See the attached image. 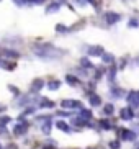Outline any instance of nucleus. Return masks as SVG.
Here are the masks:
<instances>
[{
    "label": "nucleus",
    "instance_id": "1",
    "mask_svg": "<svg viewBox=\"0 0 139 149\" xmlns=\"http://www.w3.org/2000/svg\"><path fill=\"white\" fill-rule=\"evenodd\" d=\"M128 102L131 103V108H138V105H139V100H138V92L136 90H131L129 93H128Z\"/></svg>",
    "mask_w": 139,
    "mask_h": 149
},
{
    "label": "nucleus",
    "instance_id": "2",
    "mask_svg": "<svg viewBox=\"0 0 139 149\" xmlns=\"http://www.w3.org/2000/svg\"><path fill=\"white\" fill-rule=\"evenodd\" d=\"M121 139L124 141H134L136 139V133L131 130H123L121 131Z\"/></svg>",
    "mask_w": 139,
    "mask_h": 149
},
{
    "label": "nucleus",
    "instance_id": "3",
    "mask_svg": "<svg viewBox=\"0 0 139 149\" xmlns=\"http://www.w3.org/2000/svg\"><path fill=\"white\" fill-rule=\"evenodd\" d=\"M62 107H67V108H80L82 107V103L80 102H77V100H62V103H61Z\"/></svg>",
    "mask_w": 139,
    "mask_h": 149
},
{
    "label": "nucleus",
    "instance_id": "4",
    "mask_svg": "<svg viewBox=\"0 0 139 149\" xmlns=\"http://www.w3.org/2000/svg\"><path fill=\"white\" fill-rule=\"evenodd\" d=\"M105 18H106V22L108 23H116V22H120V15L118 13H113V12H108V13L105 15Z\"/></svg>",
    "mask_w": 139,
    "mask_h": 149
},
{
    "label": "nucleus",
    "instance_id": "5",
    "mask_svg": "<svg viewBox=\"0 0 139 149\" xmlns=\"http://www.w3.org/2000/svg\"><path fill=\"white\" fill-rule=\"evenodd\" d=\"M134 113H133V108H123L121 110V118L123 120H133Z\"/></svg>",
    "mask_w": 139,
    "mask_h": 149
},
{
    "label": "nucleus",
    "instance_id": "6",
    "mask_svg": "<svg viewBox=\"0 0 139 149\" xmlns=\"http://www.w3.org/2000/svg\"><path fill=\"white\" fill-rule=\"evenodd\" d=\"M90 56H100V54H103V49L100 48V46H95V48H88L87 51Z\"/></svg>",
    "mask_w": 139,
    "mask_h": 149
},
{
    "label": "nucleus",
    "instance_id": "7",
    "mask_svg": "<svg viewBox=\"0 0 139 149\" xmlns=\"http://www.w3.org/2000/svg\"><path fill=\"white\" fill-rule=\"evenodd\" d=\"M26 130H28V125L23 121V125H18V126L15 128V134H25Z\"/></svg>",
    "mask_w": 139,
    "mask_h": 149
},
{
    "label": "nucleus",
    "instance_id": "8",
    "mask_svg": "<svg viewBox=\"0 0 139 149\" xmlns=\"http://www.w3.org/2000/svg\"><path fill=\"white\" fill-rule=\"evenodd\" d=\"M44 87V84H43V80H35V82H33V87H31V88H33V92H38V90H41V88H43Z\"/></svg>",
    "mask_w": 139,
    "mask_h": 149
},
{
    "label": "nucleus",
    "instance_id": "9",
    "mask_svg": "<svg viewBox=\"0 0 139 149\" xmlns=\"http://www.w3.org/2000/svg\"><path fill=\"white\" fill-rule=\"evenodd\" d=\"M100 103H101V98L98 95H92L90 97V105L92 107H98Z\"/></svg>",
    "mask_w": 139,
    "mask_h": 149
},
{
    "label": "nucleus",
    "instance_id": "10",
    "mask_svg": "<svg viewBox=\"0 0 139 149\" xmlns=\"http://www.w3.org/2000/svg\"><path fill=\"white\" fill-rule=\"evenodd\" d=\"M59 8H61V5L59 3H51L48 8H46V13H54V12H57Z\"/></svg>",
    "mask_w": 139,
    "mask_h": 149
},
{
    "label": "nucleus",
    "instance_id": "11",
    "mask_svg": "<svg viewBox=\"0 0 139 149\" xmlns=\"http://www.w3.org/2000/svg\"><path fill=\"white\" fill-rule=\"evenodd\" d=\"M56 126H57V128H59V130H62V131H67V133H69V131H70V128H69V126H67V125H65V123H64V121H59V123H56Z\"/></svg>",
    "mask_w": 139,
    "mask_h": 149
},
{
    "label": "nucleus",
    "instance_id": "12",
    "mask_svg": "<svg viewBox=\"0 0 139 149\" xmlns=\"http://www.w3.org/2000/svg\"><path fill=\"white\" fill-rule=\"evenodd\" d=\"M103 111H105V115H111V113L115 111V107L111 105V103H108V105H105Z\"/></svg>",
    "mask_w": 139,
    "mask_h": 149
},
{
    "label": "nucleus",
    "instance_id": "13",
    "mask_svg": "<svg viewBox=\"0 0 139 149\" xmlns=\"http://www.w3.org/2000/svg\"><path fill=\"white\" fill-rule=\"evenodd\" d=\"M80 116L85 118V120H90L92 118V111L90 110H82V111H80Z\"/></svg>",
    "mask_w": 139,
    "mask_h": 149
},
{
    "label": "nucleus",
    "instance_id": "14",
    "mask_svg": "<svg viewBox=\"0 0 139 149\" xmlns=\"http://www.w3.org/2000/svg\"><path fill=\"white\" fill-rule=\"evenodd\" d=\"M59 85H61V82L54 80V82H49L48 84V88H49V90H56V88H59Z\"/></svg>",
    "mask_w": 139,
    "mask_h": 149
},
{
    "label": "nucleus",
    "instance_id": "15",
    "mask_svg": "<svg viewBox=\"0 0 139 149\" xmlns=\"http://www.w3.org/2000/svg\"><path fill=\"white\" fill-rule=\"evenodd\" d=\"M100 126L103 128V130H111V128H113V125H110V121H106V120H101Z\"/></svg>",
    "mask_w": 139,
    "mask_h": 149
},
{
    "label": "nucleus",
    "instance_id": "16",
    "mask_svg": "<svg viewBox=\"0 0 139 149\" xmlns=\"http://www.w3.org/2000/svg\"><path fill=\"white\" fill-rule=\"evenodd\" d=\"M111 92H113V95L116 97V98H123V97H124V92H123V90H120V88H113Z\"/></svg>",
    "mask_w": 139,
    "mask_h": 149
},
{
    "label": "nucleus",
    "instance_id": "17",
    "mask_svg": "<svg viewBox=\"0 0 139 149\" xmlns=\"http://www.w3.org/2000/svg\"><path fill=\"white\" fill-rule=\"evenodd\" d=\"M65 80H67V82H70V85H77V82H79L77 77H74V75H70V74L65 77Z\"/></svg>",
    "mask_w": 139,
    "mask_h": 149
},
{
    "label": "nucleus",
    "instance_id": "18",
    "mask_svg": "<svg viewBox=\"0 0 139 149\" xmlns=\"http://www.w3.org/2000/svg\"><path fill=\"white\" fill-rule=\"evenodd\" d=\"M43 131L46 133V134L51 133V121H49V120H48V125H44V126H43Z\"/></svg>",
    "mask_w": 139,
    "mask_h": 149
},
{
    "label": "nucleus",
    "instance_id": "19",
    "mask_svg": "<svg viewBox=\"0 0 139 149\" xmlns=\"http://www.w3.org/2000/svg\"><path fill=\"white\" fill-rule=\"evenodd\" d=\"M56 30L59 31V33H67V31H69V28H65L64 25H57V26H56Z\"/></svg>",
    "mask_w": 139,
    "mask_h": 149
},
{
    "label": "nucleus",
    "instance_id": "20",
    "mask_svg": "<svg viewBox=\"0 0 139 149\" xmlns=\"http://www.w3.org/2000/svg\"><path fill=\"white\" fill-rule=\"evenodd\" d=\"M103 61L105 62H113V56H111V54H103Z\"/></svg>",
    "mask_w": 139,
    "mask_h": 149
},
{
    "label": "nucleus",
    "instance_id": "21",
    "mask_svg": "<svg viewBox=\"0 0 139 149\" xmlns=\"http://www.w3.org/2000/svg\"><path fill=\"white\" fill-rule=\"evenodd\" d=\"M110 148L111 149H120V141H111V143H110Z\"/></svg>",
    "mask_w": 139,
    "mask_h": 149
},
{
    "label": "nucleus",
    "instance_id": "22",
    "mask_svg": "<svg viewBox=\"0 0 139 149\" xmlns=\"http://www.w3.org/2000/svg\"><path fill=\"white\" fill-rule=\"evenodd\" d=\"M12 121V118H10V116H2V118H0V123H2V125H5V123H10Z\"/></svg>",
    "mask_w": 139,
    "mask_h": 149
},
{
    "label": "nucleus",
    "instance_id": "23",
    "mask_svg": "<svg viewBox=\"0 0 139 149\" xmlns=\"http://www.w3.org/2000/svg\"><path fill=\"white\" fill-rule=\"evenodd\" d=\"M82 66L83 67H93V66H92V62L88 61V59H82Z\"/></svg>",
    "mask_w": 139,
    "mask_h": 149
},
{
    "label": "nucleus",
    "instance_id": "24",
    "mask_svg": "<svg viewBox=\"0 0 139 149\" xmlns=\"http://www.w3.org/2000/svg\"><path fill=\"white\" fill-rule=\"evenodd\" d=\"M41 107H52V102H49V100H43V102H41Z\"/></svg>",
    "mask_w": 139,
    "mask_h": 149
},
{
    "label": "nucleus",
    "instance_id": "25",
    "mask_svg": "<svg viewBox=\"0 0 139 149\" xmlns=\"http://www.w3.org/2000/svg\"><path fill=\"white\" fill-rule=\"evenodd\" d=\"M129 25H131V26H138V22H136V20H131Z\"/></svg>",
    "mask_w": 139,
    "mask_h": 149
},
{
    "label": "nucleus",
    "instance_id": "26",
    "mask_svg": "<svg viewBox=\"0 0 139 149\" xmlns=\"http://www.w3.org/2000/svg\"><path fill=\"white\" fill-rule=\"evenodd\" d=\"M85 2H90V3H95V0H85Z\"/></svg>",
    "mask_w": 139,
    "mask_h": 149
}]
</instances>
